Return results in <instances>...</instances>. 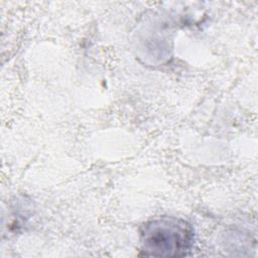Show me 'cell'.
<instances>
[{
    "label": "cell",
    "mask_w": 258,
    "mask_h": 258,
    "mask_svg": "<svg viewBox=\"0 0 258 258\" xmlns=\"http://www.w3.org/2000/svg\"><path fill=\"white\" fill-rule=\"evenodd\" d=\"M139 233L142 251L147 256L183 257L194 246V229L180 218L162 216L149 220Z\"/></svg>",
    "instance_id": "1"
}]
</instances>
